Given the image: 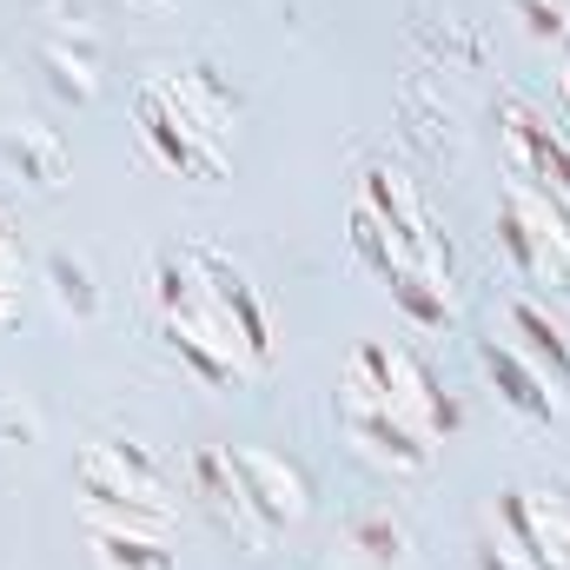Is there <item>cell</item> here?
Returning <instances> with one entry per match:
<instances>
[{"instance_id":"obj_1","label":"cell","mask_w":570,"mask_h":570,"mask_svg":"<svg viewBox=\"0 0 570 570\" xmlns=\"http://www.w3.org/2000/svg\"><path fill=\"white\" fill-rule=\"evenodd\" d=\"M153 312L166 345L206 379V385H239L266 372L273 358V325L266 305L246 279L239 259H226L206 239H173L153 259Z\"/></svg>"},{"instance_id":"obj_2","label":"cell","mask_w":570,"mask_h":570,"mask_svg":"<svg viewBox=\"0 0 570 570\" xmlns=\"http://www.w3.org/2000/svg\"><path fill=\"white\" fill-rule=\"evenodd\" d=\"M352 246L419 325H451V246L405 166L372 159L352 199Z\"/></svg>"},{"instance_id":"obj_3","label":"cell","mask_w":570,"mask_h":570,"mask_svg":"<svg viewBox=\"0 0 570 570\" xmlns=\"http://www.w3.org/2000/svg\"><path fill=\"white\" fill-rule=\"evenodd\" d=\"M246 100L239 87L213 67V60H179V67H153L134 80V127L153 166L179 173V179H226L233 173V140H239Z\"/></svg>"},{"instance_id":"obj_4","label":"cell","mask_w":570,"mask_h":570,"mask_svg":"<svg viewBox=\"0 0 570 570\" xmlns=\"http://www.w3.org/2000/svg\"><path fill=\"white\" fill-rule=\"evenodd\" d=\"M73 484L87 491V511H100V518L159 524V531H173V518H179V484L134 438H87L73 458Z\"/></svg>"},{"instance_id":"obj_5","label":"cell","mask_w":570,"mask_h":570,"mask_svg":"<svg viewBox=\"0 0 570 570\" xmlns=\"http://www.w3.org/2000/svg\"><path fill=\"white\" fill-rule=\"evenodd\" d=\"M338 425L352 438V451L392 478H425L431 458H438V438L412 425L405 412H392V399L345 358V379H338Z\"/></svg>"},{"instance_id":"obj_6","label":"cell","mask_w":570,"mask_h":570,"mask_svg":"<svg viewBox=\"0 0 570 570\" xmlns=\"http://www.w3.org/2000/svg\"><path fill=\"white\" fill-rule=\"evenodd\" d=\"M498 239L511 253V266L531 285L570 292V206L551 199L531 179H504L498 193Z\"/></svg>"},{"instance_id":"obj_7","label":"cell","mask_w":570,"mask_h":570,"mask_svg":"<svg viewBox=\"0 0 570 570\" xmlns=\"http://www.w3.org/2000/svg\"><path fill=\"white\" fill-rule=\"evenodd\" d=\"M352 365L392 399V412H405L425 438H444V431L458 425V405L438 392L431 365L412 352V345H399V338H365V345H352Z\"/></svg>"},{"instance_id":"obj_8","label":"cell","mask_w":570,"mask_h":570,"mask_svg":"<svg viewBox=\"0 0 570 570\" xmlns=\"http://www.w3.org/2000/svg\"><path fill=\"white\" fill-rule=\"evenodd\" d=\"M186 498L213 518V531L219 538H233L246 558H266L273 551V524L253 511V498H246V484H239V471H233V451L226 444H199L193 458H186Z\"/></svg>"},{"instance_id":"obj_9","label":"cell","mask_w":570,"mask_h":570,"mask_svg":"<svg viewBox=\"0 0 570 570\" xmlns=\"http://www.w3.org/2000/svg\"><path fill=\"white\" fill-rule=\"evenodd\" d=\"M498 140H504L511 179H531V186H544L551 199L570 206V127H558L524 94H504L498 100Z\"/></svg>"},{"instance_id":"obj_10","label":"cell","mask_w":570,"mask_h":570,"mask_svg":"<svg viewBox=\"0 0 570 570\" xmlns=\"http://www.w3.org/2000/svg\"><path fill=\"white\" fill-rule=\"evenodd\" d=\"M33 67L47 73V87H53L60 100L87 107V100L100 94V73H107V33H100V20H94L87 7L40 20V33H33Z\"/></svg>"},{"instance_id":"obj_11","label":"cell","mask_w":570,"mask_h":570,"mask_svg":"<svg viewBox=\"0 0 570 570\" xmlns=\"http://www.w3.org/2000/svg\"><path fill=\"white\" fill-rule=\"evenodd\" d=\"M504 544L538 570H570V484H511L498 498Z\"/></svg>"},{"instance_id":"obj_12","label":"cell","mask_w":570,"mask_h":570,"mask_svg":"<svg viewBox=\"0 0 570 570\" xmlns=\"http://www.w3.org/2000/svg\"><path fill=\"white\" fill-rule=\"evenodd\" d=\"M226 451H233V471H239L253 511H259L273 531H292V524L312 518V478H305L298 458H285L273 444H226Z\"/></svg>"},{"instance_id":"obj_13","label":"cell","mask_w":570,"mask_h":570,"mask_svg":"<svg viewBox=\"0 0 570 570\" xmlns=\"http://www.w3.org/2000/svg\"><path fill=\"white\" fill-rule=\"evenodd\" d=\"M0 173L53 199V193L73 179V159H67V146H60L53 127H40L33 114H7V120H0Z\"/></svg>"},{"instance_id":"obj_14","label":"cell","mask_w":570,"mask_h":570,"mask_svg":"<svg viewBox=\"0 0 570 570\" xmlns=\"http://www.w3.org/2000/svg\"><path fill=\"white\" fill-rule=\"evenodd\" d=\"M332 558H345V564H358V570H405L412 564V531H405V518L392 504H358L338 524Z\"/></svg>"},{"instance_id":"obj_15","label":"cell","mask_w":570,"mask_h":570,"mask_svg":"<svg viewBox=\"0 0 570 570\" xmlns=\"http://www.w3.org/2000/svg\"><path fill=\"white\" fill-rule=\"evenodd\" d=\"M478 358H484V379L498 385V399L511 405V412H524V419H538V425H551L558 412H564V399L551 392V379L518 352V345H504V338H484L478 345Z\"/></svg>"},{"instance_id":"obj_16","label":"cell","mask_w":570,"mask_h":570,"mask_svg":"<svg viewBox=\"0 0 570 570\" xmlns=\"http://www.w3.org/2000/svg\"><path fill=\"white\" fill-rule=\"evenodd\" d=\"M511 332L524 338V358L551 379V392L570 399V325L538 298V292H511Z\"/></svg>"},{"instance_id":"obj_17","label":"cell","mask_w":570,"mask_h":570,"mask_svg":"<svg viewBox=\"0 0 570 570\" xmlns=\"http://www.w3.org/2000/svg\"><path fill=\"white\" fill-rule=\"evenodd\" d=\"M87 551L100 570H173V544L159 524H127L100 511H87Z\"/></svg>"},{"instance_id":"obj_18","label":"cell","mask_w":570,"mask_h":570,"mask_svg":"<svg viewBox=\"0 0 570 570\" xmlns=\"http://www.w3.org/2000/svg\"><path fill=\"white\" fill-rule=\"evenodd\" d=\"M47 292L73 325H87L100 312V279H94V266L80 253H47Z\"/></svg>"},{"instance_id":"obj_19","label":"cell","mask_w":570,"mask_h":570,"mask_svg":"<svg viewBox=\"0 0 570 570\" xmlns=\"http://www.w3.org/2000/svg\"><path fill=\"white\" fill-rule=\"evenodd\" d=\"M20 312H27V246H20V233L0 206V332L20 325Z\"/></svg>"},{"instance_id":"obj_20","label":"cell","mask_w":570,"mask_h":570,"mask_svg":"<svg viewBox=\"0 0 570 570\" xmlns=\"http://www.w3.org/2000/svg\"><path fill=\"white\" fill-rule=\"evenodd\" d=\"M511 7L538 40H564L570 33V0H511Z\"/></svg>"},{"instance_id":"obj_21","label":"cell","mask_w":570,"mask_h":570,"mask_svg":"<svg viewBox=\"0 0 570 570\" xmlns=\"http://www.w3.org/2000/svg\"><path fill=\"white\" fill-rule=\"evenodd\" d=\"M478 570H538V564H531V558H518L511 544H498V538H491V544L478 551Z\"/></svg>"},{"instance_id":"obj_22","label":"cell","mask_w":570,"mask_h":570,"mask_svg":"<svg viewBox=\"0 0 570 570\" xmlns=\"http://www.w3.org/2000/svg\"><path fill=\"white\" fill-rule=\"evenodd\" d=\"M558 94H564V107H570V60H564V73H558Z\"/></svg>"},{"instance_id":"obj_23","label":"cell","mask_w":570,"mask_h":570,"mask_svg":"<svg viewBox=\"0 0 570 570\" xmlns=\"http://www.w3.org/2000/svg\"><path fill=\"white\" fill-rule=\"evenodd\" d=\"M318 570H358V564H345V558H325V564H318Z\"/></svg>"},{"instance_id":"obj_24","label":"cell","mask_w":570,"mask_h":570,"mask_svg":"<svg viewBox=\"0 0 570 570\" xmlns=\"http://www.w3.org/2000/svg\"><path fill=\"white\" fill-rule=\"evenodd\" d=\"M140 7H166V0H140Z\"/></svg>"}]
</instances>
